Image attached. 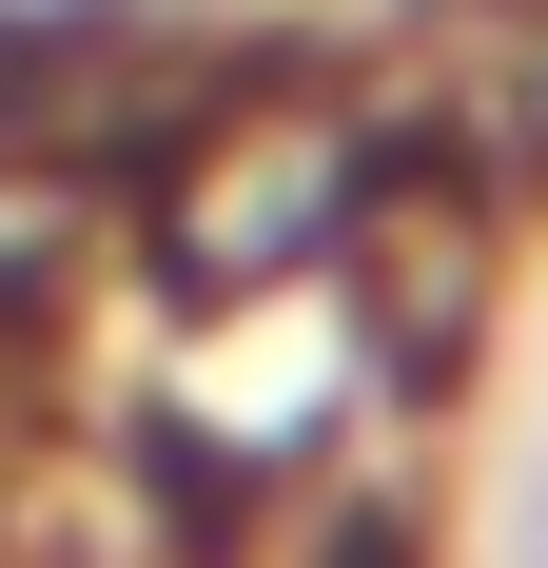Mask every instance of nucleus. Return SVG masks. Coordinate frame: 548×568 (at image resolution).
I'll use <instances>...</instances> for the list:
<instances>
[{"label":"nucleus","instance_id":"f257e3e1","mask_svg":"<svg viewBox=\"0 0 548 568\" xmlns=\"http://www.w3.org/2000/svg\"><path fill=\"white\" fill-rule=\"evenodd\" d=\"M509 568H548V470H529V529H509Z\"/></svg>","mask_w":548,"mask_h":568}]
</instances>
